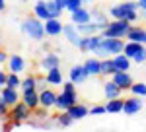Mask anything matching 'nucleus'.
Masks as SVG:
<instances>
[{
  "label": "nucleus",
  "mask_w": 146,
  "mask_h": 132,
  "mask_svg": "<svg viewBox=\"0 0 146 132\" xmlns=\"http://www.w3.org/2000/svg\"><path fill=\"white\" fill-rule=\"evenodd\" d=\"M107 14H109L111 20H127V22H131V23L138 22V18H140L136 0H123V2H117V4L109 6Z\"/></svg>",
  "instance_id": "obj_1"
},
{
  "label": "nucleus",
  "mask_w": 146,
  "mask_h": 132,
  "mask_svg": "<svg viewBox=\"0 0 146 132\" xmlns=\"http://www.w3.org/2000/svg\"><path fill=\"white\" fill-rule=\"evenodd\" d=\"M20 29H22V33L29 41H33V43H41V41L45 39V25H43V22H41L39 18H35V16L25 18V20L20 23Z\"/></svg>",
  "instance_id": "obj_2"
},
{
  "label": "nucleus",
  "mask_w": 146,
  "mask_h": 132,
  "mask_svg": "<svg viewBox=\"0 0 146 132\" xmlns=\"http://www.w3.org/2000/svg\"><path fill=\"white\" fill-rule=\"evenodd\" d=\"M123 39H115V37H103L101 43L98 45V49L92 53L94 56L98 58H109V56H115L119 53H123Z\"/></svg>",
  "instance_id": "obj_3"
},
{
  "label": "nucleus",
  "mask_w": 146,
  "mask_h": 132,
  "mask_svg": "<svg viewBox=\"0 0 146 132\" xmlns=\"http://www.w3.org/2000/svg\"><path fill=\"white\" fill-rule=\"evenodd\" d=\"M31 117H33V111H31L22 99H20L16 105H12V107H10V113H8V119H6V121H12L14 124L20 126V124H23L25 121H29Z\"/></svg>",
  "instance_id": "obj_4"
},
{
  "label": "nucleus",
  "mask_w": 146,
  "mask_h": 132,
  "mask_svg": "<svg viewBox=\"0 0 146 132\" xmlns=\"http://www.w3.org/2000/svg\"><path fill=\"white\" fill-rule=\"evenodd\" d=\"M131 27V22L127 20H109V23L103 29V37H115V39H125V35Z\"/></svg>",
  "instance_id": "obj_5"
},
{
  "label": "nucleus",
  "mask_w": 146,
  "mask_h": 132,
  "mask_svg": "<svg viewBox=\"0 0 146 132\" xmlns=\"http://www.w3.org/2000/svg\"><path fill=\"white\" fill-rule=\"evenodd\" d=\"M144 97H138V95H131V97H123V111L121 113H125L127 117H135V115H138L140 111H142V107H144V101H142Z\"/></svg>",
  "instance_id": "obj_6"
},
{
  "label": "nucleus",
  "mask_w": 146,
  "mask_h": 132,
  "mask_svg": "<svg viewBox=\"0 0 146 132\" xmlns=\"http://www.w3.org/2000/svg\"><path fill=\"white\" fill-rule=\"evenodd\" d=\"M74 103H78V91H60V93H56L55 109L56 111H66Z\"/></svg>",
  "instance_id": "obj_7"
},
{
  "label": "nucleus",
  "mask_w": 146,
  "mask_h": 132,
  "mask_svg": "<svg viewBox=\"0 0 146 132\" xmlns=\"http://www.w3.org/2000/svg\"><path fill=\"white\" fill-rule=\"evenodd\" d=\"M60 56L56 51H47L45 55L39 58V68H41V72L45 74L47 70H51V68H56V66H60Z\"/></svg>",
  "instance_id": "obj_8"
},
{
  "label": "nucleus",
  "mask_w": 146,
  "mask_h": 132,
  "mask_svg": "<svg viewBox=\"0 0 146 132\" xmlns=\"http://www.w3.org/2000/svg\"><path fill=\"white\" fill-rule=\"evenodd\" d=\"M88 78H90V74H88V70L84 68V64H72L70 66V70H68V80L74 82L76 86L86 84Z\"/></svg>",
  "instance_id": "obj_9"
},
{
  "label": "nucleus",
  "mask_w": 146,
  "mask_h": 132,
  "mask_svg": "<svg viewBox=\"0 0 146 132\" xmlns=\"http://www.w3.org/2000/svg\"><path fill=\"white\" fill-rule=\"evenodd\" d=\"M6 66H8V72H16V74H23L25 68H27V62L22 55L14 53V55H8V60H6Z\"/></svg>",
  "instance_id": "obj_10"
},
{
  "label": "nucleus",
  "mask_w": 146,
  "mask_h": 132,
  "mask_svg": "<svg viewBox=\"0 0 146 132\" xmlns=\"http://www.w3.org/2000/svg\"><path fill=\"white\" fill-rule=\"evenodd\" d=\"M109 78H111V80L121 89H123V91H129V88H131V86H133V82H135L129 70H117V72H115V74H111Z\"/></svg>",
  "instance_id": "obj_11"
},
{
  "label": "nucleus",
  "mask_w": 146,
  "mask_h": 132,
  "mask_svg": "<svg viewBox=\"0 0 146 132\" xmlns=\"http://www.w3.org/2000/svg\"><path fill=\"white\" fill-rule=\"evenodd\" d=\"M55 101H56V91L53 86L41 89L39 91V105L45 109H55Z\"/></svg>",
  "instance_id": "obj_12"
},
{
  "label": "nucleus",
  "mask_w": 146,
  "mask_h": 132,
  "mask_svg": "<svg viewBox=\"0 0 146 132\" xmlns=\"http://www.w3.org/2000/svg\"><path fill=\"white\" fill-rule=\"evenodd\" d=\"M45 25V37H60L62 35V22H60V18H49L43 22Z\"/></svg>",
  "instance_id": "obj_13"
},
{
  "label": "nucleus",
  "mask_w": 146,
  "mask_h": 132,
  "mask_svg": "<svg viewBox=\"0 0 146 132\" xmlns=\"http://www.w3.org/2000/svg\"><path fill=\"white\" fill-rule=\"evenodd\" d=\"M62 37L66 39L68 43L72 45V47H76L78 45V41H80V31H78V27H76V23H62Z\"/></svg>",
  "instance_id": "obj_14"
},
{
  "label": "nucleus",
  "mask_w": 146,
  "mask_h": 132,
  "mask_svg": "<svg viewBox=\"0 0 146 132\" xmlns=\"http://www.w3.org/2000/svg\"><path fill=\"white\" fill-rule=\"evenodd\" d=\"M0 97L4 99V103L6 105H16L20 99H22V91L20 89H16V88H8V86H2L0 88Z\"/></svg>",
  "instance_id": "obj_15"
},
{
  "label": "nucleus",
  "mask_w": 146,
  "mask_h": 132,
  "mask_svg": "<svg viewBox=\"0 0 146 132\" xmlns=\"http://www.w3.org/2000/svg\"><path fill=\"white\" fill-rule=\"evenodd\" d=\"M66 111H68V115L74 119V122L76 121H84L86 117H90V107H88L86 103H80V101L74 103V105H70Z\"/></svg>",
  "instance_id": "obj_16"
},
{
  "label": "nucleus",
  "mask_w": 146,
  "mask_h": 132,
  "mask_svg": "<svg viewBox=\"0 0 146 132\" xmlns=\"http://www.w3.org/2000/svg\"><path fill=\"white\" fill-rule=\"evenodd\" d=\"M103 97L105 99H115V97H123V89L119 88L111 78H107L103 82Z\"/></svg>",
  "instance_id": "obj_17"
},
{
  "label": "nucleus",
  "mask_w": 146,
  "mask_h": 132,
  "mask_svg": "<svg viewBox=\"0 0 146 132\" xmlns=\"http://www.w3.org/2000/svg\"><path fill=\"white\" fill-rule=\"evenodd\" d=\"M82 64H84V68H86V70H88L90 78L92 76H94V78H96V76H101V58H98V56L92 55L90 58H86Z\"/></svg>",
  "instance_id": "obj_18"
},
{
  "label": "nucleus",
  "mask_w": 146,
  "mask_h": 132,
  "mask_svg": "<svg viewBox=\"0 0 146 132\" xmlns=\"http://www.w3.org/2000/svg\"><path fill=\"white\" fill-rule=\"evenodd\" d=\"M45 78H47V84H49V86H53V88H56V86H62V82H64V76H62L60 66L47 70V72H45Z\"/></svg>",
  "instance_id": "obj_19"
},
{
  "label": "nucleus",
  "mask_w": 146,
  "mask_h": 132,
  "mask_svg": "<svg viewBox=\"0 0 146 132\" xmlns=\"http://www.w3.org/2000/svg\"><path fill=\"white\" fill-rule=\"evenodd\" d=\"M90 14H92V22L98 23V25L101 27V31H103V29H105V25L109 23V14L103 10V8H92Z\"/></svg>",
  "instance_id": "obj_20"
},
{
  "label": "nucleus",
  "mask_w": 146,
  "mask_h": 132,
  "mask_svg": "<svg viewBox=\"0 0 146 132\" xmlns=\"http://www.w3.org/2000/svg\"><path fill=\"white\" fill-rule=\"evenodd\" d=\"M144 33H146V27L136 25V23H131V27H129V31H127V35H125V39H127V41H136V43H142Z\"/></svg>",
  "instance_id": "obj_21"
},
{
  "label": "nucleus",
  "mask_w": 146,
  "mask_h": 132,
  "mask_svg": "<svg viewBox=\"0 0 146 132\" xmlns=\"http://www.w3.org/2000/svg\"><path fill=\"white\" fill-rule=\"evenodd\" d=\"M53 121L58 128H70L74 124V119L68 115V111H56V115H53Z\"/></svg>",
  "instance_id": "obj_22"
},
{
  "label": "nucleus",
  "mask_w": 146,
  "mask_h": 132,
  "mask_svg": "<svg viewBox=\"0 0 146 132\" xmlns=\"http://www.w3.org/2000/svg\"><path fill=\"white\" fill-rule=\"evenodd\" d=\"M70 22L72 23H76V25H80V23H88L92 22V14L88 8H78L76 12H70Z\"/></svg>",
  "instance_id": "obj_23"
},
{
  "label": "nucleus",
  "mask_w": 146,
  "mask_h": 132,
  "mask_svg": "<svg viewBox=\"0 0 146 132\" xmlns=\"http://www.w3.org/2000/svg\"><path fill=\"white\" fill-rule=\"evenodd\" d=\"M22 101L33 111L39 107V91L37 89H29V91H22Z\"/></svg>",
  "instance_id": "obj_24"
},
{
  "label": "nucleus",
  "mask_w": 146,
  "mask_h": 132,
  "mask_svg": "<svg viewBox=\"0 0 146 132\" xmlns=\"http://www.w3.org/2000/svg\"><path fill=\"white\" fill-rule=\"evenodd\" d=\"M31 12H33L35 18H39L41 22H45V20H49L51 16H49V10H47V2L45 0H37L33 4V8H31Z\"/></svg>",
  "instance_id": "obj_25"
},
{
  "label": "nucleus",
  "mask_w": 146,
  "mask_h": 132,
  "mask_svg": "<svg viewBox=\"0 0 146 132\" xmlns=\"http://www.w3.org/2000/svg\"><path fill=\"white\" fill-rule=\"evenodd\" d=\"M111 58H113V62H115V68L117 70H131V66H133V60L125 55V53H119V55L111 56Z\"/></svg>",
  "instance_id": "obj_26"
},
{
  "label": "nucleus",
  "mask_w": 146,
  "mask_h": 132,
  "mask_svg": "<svg viewBox=\"0 0 146 132\" xmlns=\"http://www.w3.org/2000/svg\"><path fill=\"white\" fill-rule=\"evenodd\" d=\"M123 111V97H115V99H107L105 103V113H111V115H117Z\"/></svg>",
  "instance_id": "obj_27"
},
{
  "label": "nucleus",
  "mask_w": 146,
  "mask_h": 132,
  "mask_svg": "<svg viewBox=\"0 0 146 132\" xmlns=\"http://www.w3.org/2000/svg\"><path fill=\"white\" fill-rule=\"evenodd\" d=\"M76 27H78L80 35H94V33H101V27L98 25V23H94V22L80 23V25H76Z\"/></svg>",
  "instance_id": "obj_28"
},
{
  "label": "nucleus",
  "mask_w": 146,
  "mask_h": 132,
  "mask_svg": "<svg viewBox=\"0 0 146 132\" xmlns=\"http://www.w3.org/2000/svg\"><path fill=\"white\" fill-rule=\"evenodd\" d=\"M29 89H37V74H27L25 78H22L20 91H29Z\"/></svg>",
  "instance_id": "obj_29"
},
{
  "label": "nucleus",
  "mask_w": 146,
  "mask_h": 132,
  "mask_svg": "<svg viewBox=\"0 0 146 132\" xmlns=\"http://www.w3.org/2000/svg\"><path fill=\"white\" fill-rule=\"evenodd\" d=\"M117 72V68H115V62H113V58H101V76L109 78L111 74Z\"/></svg>",
  "instance_id": "obj_30"
},
{
  "label": "nucleus",
  "mask_w": 146,
  "mask_h": 132,
  "mask_svg": "<svg viewBox=\"0 0 146 132\" xmlns=\"http://www.w3.org/2000/svg\"><path fill=\"white\" fill-rule=\"evenodd\" d=\"M4 86L20 89V86H22V78H20V74H16V72H6V84H4Z\"/></svg>",
  "instance_id": "obj_31"
},
{
  "label": "nucleus",
  "mask_w": 146,
  "mask_h": 132,
  "mask_svg": "<svg viewBox=\"0 0 146 132\" xmlns=\"http://www.w3.org/2000/svg\"><path fill=\"white\" fill-rule=\"evenodd\" d=\"M86 37H88V53H94L103 39V33H94V35H86Z\"/></svg>",
  "instance_id": "obj_32"
},
{
  "label": "nucleus",
  "mask_w": 146,
  "mask_h": 132,
  "mask_svg": "<svg viewBox=\"0 0 146 132\" xmlns=\"http://www.w3.org/2000/svg\"><path fill=\"white\" fill-rule=\"evenodd\" d=\"M45 2H47V10H49V16H51V18H60V16H62L64 10L56 4L55 0H45Z\"/></svg>",
  "instance_id": "obj_33"
},
{
  "label": "nucleus",
  "mask_w": 146,
  "mask_h": 132,
  "mask_svg": "<svg viewBox=\"0 0 146 132\" xmlns=\"http://www.w3.org/2000/svg\"><path fill=\"white\" fill-rule=\"evenodd\" d=\"M129 91L133 95H138V97H146V84L144 82H133V86L129 88Z\"/></svg>",
  "instance_id": "obj_34"
},
{
  "label": "nucleus",
  "mask_w": 146,
  "mask_h": 132,
  "mask_svg": "<svg viewBox=\"0 0 146 132\" xmlns=\"http://www.w3.org/2000/svg\"><path fill=\"white\" fill-rule=\"evenodd\" d=\"M84 6V0H66V6H64V12H76L78 8Z\"/></svg>",
  "instance_id": "obj_35"
},
{
  "label": "nucleus",
  "mask_w": 146,
  "mask_h": 132,
  "mask_svg": "<svg viewBox=\"0 0 146 132\" xmlns=\"http://www.w3.org/2000/svg\"><path fill=\"white\" fill-rule=\"evenodd\" d=\"M8 113H10V105H6L4 99L0 97V121H6L8 119Z\"/></svg>",
  "instance_id": "obj_36"
},
{
  "label": "nucleus",
  "mask_w": 146,
  "mask_h": 132,
  "mask_svg": "<svg viewBox=\"0 0 146 132\" xmlns=\"http://www.w3.org/2000/svg\"><path fill=\"white\" fill-rule=\"evenodd\" d=\"M133 62H136V64H144V62H146V47L133 56Z\"/></svg>",
  "instance_id": "obj_37"
},
{
  "label": "nucleus",
  "mask_w": 146,
  "mask_h": 132,
  "mask_svg": "<svg viewBox=\"0 0 146 132\" xmlns=\"http://www.w3.org/2000/svg\"><path fill=\"white\" fill-rule=\"evenodd\" d=\"M90 115L98 117V115H105V105H92L90 107Z\"/></svg>",
  "instance_id": "obj_38"
},
{
  "label": "nucleus",
  "mask_w": 146,
  "mask_h": 132,
  "mask_svg": "<svg viewBox=\"0 0 146 132\" xmlns=\"http://www.w3.org/2000/svg\"><path fill=\"white\" fill-rule=\"evenodd\" d=\"M45 88H49L45 74H43V76H41V74H37V91H41V89H45Z\"/></svg>",
  "instance_id": "obj_39"
},
{
  "label": "nucleus",
  "mask_w": 146,
  "mask_h": 132,
  "mask_svg": "<svg viewBox=\"0 0 146 132\" xmlns=\"http://www.w3.org/2000/svg\"><path fill=\"white\" fill-rule=\"evenodd\" d=\"M6 60H8V53H6V51H4V49L0 47V66L6 64Z\"/></svg>",
  "instance_id": "obj_40"
},
{
  "label": "nucleus",
  "mask_w": 146,
  "mask_h": 132,
  "mask_svg": "<svg viewBox=\"0 0 146 132\" xmlns=\"http://www.w3.org/2000/svg\"><path fill=\"white\" fill-rule=\"evenodd\" d=\"M136 6H138V12L146 10V0H136Z\"/></svg>",
  "instance_id": "obj_41"
},
{
  "label": "nucleus",
  "mask_w": 146,
  "mask_h": 132,
  "mask_svg": "<svg viewBox=\"0 0 146 132\" xmlns=\"http://www.w3.org/2000/svg\"><path fill=\"white\" fill-rule=\"evenodd\" d=\"M4 84H6V70L0 68V86H4Z\"/></svg>",
  "instance_id": "obj_42"
},
{
  "label": "nucleus",
  "mask_w": 146,
  "mask_h": 132,
  "mask_svg": "<svg viewBox=\"0 0 146 132\" xmlns=\"http://www.w3.org/2000/svg\"><path fill=\"white\" fill-rule=\"evenodd\" d=\"M41 49H43V51L47 53V51H51V45H49V43H45V39H43V41H41Z\"/></svg>",
  "instance_id": "obj_43"
},
{
  "label": "nucleus",
  "mask_w": 146,
  "mask_h": 132,
  "mask_svg": "<svg viewBox=\"0 0 146 132\" xmlns=\"http://www.w3.org/2000/svg\"><path fill=\"white\" fill-rule=\"evenodd\" d=\"M6 12V0H0V14Z\"/></svg>",
  "instance_id": "obj_44"
},
{
  "label": "nucleus",
  "mask_w": 146,
  "mask_h": 132,
  "mask_svg": "<svg viewBox=\"0 0 146 132\" xmlns=\"http://www.w3.org/2000/svg\"><path fill=\"white\" fill-rule=\"evenodd\" d=\"M56 4H58V6H60V8H62V10H64V6H66V0H55Z\"/></svg>",
  "instance_id": "obj_45"
},
{
  "label": "nucleus",
  "mask_w": 146,
  "mask_h": 132,
  "mask_svg": "<svg viewBox=\"0 0 146 132\" xmlns=\"http://www.w3.org/2000/svg\"><path fill=\"white\" fill-rule=\"evenodd\" d=\"M138 14H140V20H144V22H146V10L144 12H138Z\"/></svg>",
  "instance_id": "obj_46"
},
{
  "label": "nucleus",
  "mask_w": 146,
  "mask_h": 132,
  "mask_svg": "<svg viewBox=\"0 0 146 132\" xmlns=\"http://www.w3.org/2000/svg\"><path fill=\"white\" fill-rule=\"evenodd\" d=\"M98 0H84V4H96Z\"/></svg>",
  "instance_id": "obj_47"
},
{
  "label": "nucleus",
  "mask_w": 146,
  "mask_h": 132,
  "mask_svg": "<svg viewBox=\"0 0 146 132\" xmlns=\"http://www.w3.org/2000/svg\"><path fill=\"white\" fill-rule=\"evenodd\" d=\"M4 45V35H2V31H0V47Z\"/></svg>",
  "instance_id": "obj_48"
},
{
  "label": "nucleus",
  "mask_w": 146,
  "mask_h": 132,
  "mask_svg": "<svg viewBox=\"0 0 146 132\" xmlns=\"http://www.w3.org/2000/svg\"><path fill=\"white\" fill-rule=\"evenodd\" d=\"M142 43H144V45H146V33H144V39H142Z\"/></svg>",
  "instance_id": "obj_49"
},
{
  "label": "nucleus",
  "mask_w": 146,
  "mask_h": 132,
  "mask_svg": "<svg viewBox=\"0 0 146 132\" xmlns=\"http://www.w3.org/2000/svg\"><path fill=\"white\" fill-rule=\"evenodd\" d=\"M0 88H2V86H0Z\"/></svg>",
  "instance_id": "obj_50"
}]
</instances>
